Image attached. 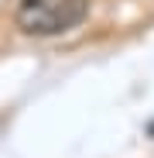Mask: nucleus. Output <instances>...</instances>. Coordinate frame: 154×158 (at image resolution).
Wrapping results in <instances>:
<instances>
[{
    "mask_svg": "<svg viewBox=\"0 0 154 158\" xmlns=\"http://www.w3.org/2000/svg\"><path fill=\"white\" fill-rule=\"evenodd\" d=\"M89 14V0H17L14 24L24 35L55 38L79 28Z\"/></svg>",
    "mask_w": 154,
    "mask_h": 158,
    "instance_id": "1",
    "label": "nucleus"
}]
</instances>
